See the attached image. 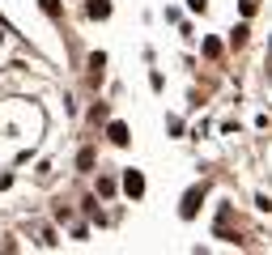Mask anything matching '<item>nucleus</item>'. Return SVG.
I'll return each instance as SVG.
<instances>
[{
    "label": "nucleus",
    "instance_id": "nucleus-1",
    "mask_svg": "<svg viewBox=\"0 0 272 255\" xmlns=\"http://www.w3.org/2000/svg\"><path fill=\"white\" fill-rule=\"evenodd\" d=\"M141 187H145L141 175H128V191H132V196H141Z\"/></svg>",
    "mask_w": 272,
    "mask_h": 255
}]
</instances>
